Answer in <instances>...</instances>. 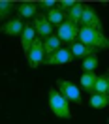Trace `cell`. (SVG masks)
<instances>
[{"label":"cell","mask_w":109,"mask_h":124,"mask_svg":"<svg viewBox=\"0 0 109 124\" xmlns=\"http://www.w3.org/2000/svg\"><path fill=\"white\" fill-rule=\"evenodd\" d=\"M70 51H71V56H73V58H83V60L88 58V56H94V54L98 53V49H92V47L85 45V43H81V41L71 43Z\"/></svg>","instance_id":"8fae6325"},{"label":"cell","mask_w":109,"mask_h":124,"mask_svg":"<svg viewBox=\"0 0 109 124\" xmlns=\"http://www.w3.org/2000/svg\"><path fill=\"white\" fill-rule=\"evenodd\" d=\"M24 21H21L19 17L17 19H8L6 23L0 26V32L2 34H6V36H21L24 30Z\"/></svg>","instance_id":"9c48e42d"},{"label":"cell","mask_w":109,"mask_h":124,"mask_svg":"<svg viewBox=\"0 0 109 124\" xmlns=\"http://www.w3.org/2000/svg\"><path fill=\"white\" fill-rule=\"evenodd\" d=\"M96 68H98V56H96V54L83 60V70H85V73H94Z\"/></svg>","instance_id":"ffe728a7"},{"label":"cell","mask_w":109,"mask_h":124,"mask_svg":"<svg viewBox=\"0 0 109 124\" xmlns=\"http://www.w3.org/2000/svg\"><path fill=\"white\" fill-rule=\"evenodd\" d=\"M105 75H107V77H109V70H107V73H105ZM107 96H109V88H107Z\"/></svg>","instance_id":"603a6c76"},{"label":"cell","mask_w":109,"mask_h":124,"mask_svg":"<svg viewBox=\"0 0 109 124\" xmlns=\"http://www.w3.org/2000/svg\"><path fill=\"white\" fill-rule=\"evenodd\" d=\"M81 24H83L85 28H94V30L103 32V24H101L100 17H98V13L92 9V6H86V4H85V9H83Z\"/></svg>","instance_id":"8992f818"},{"label":"cell","mask_w":109,"mask_h":124,"mask_svg":"<svg viewBox=\"0 0 109 124\" xmlns=\"http://www.w3.org/2000/svg\"><path fill=\"white\" fill-rule=\"evenodd\" d=\"M109 105V96L107 94H90V107L94 109H105Z\"/></svg>","instance_id":"e0dca14e"},{"label":"cell","mask_w":109,"mask_h":124,"mask_svg":"<svg viewBox=\"0 0 109 124\" xmlns=\"http://www.w3.org/2000/svg\"><path fill=\"white\" fill-rule=\"evenodd\" d=\"M15 9H17L15 2H11V0H0V21L8 19Z\"/></svg>","instance_id":"ac0fdd59"},{"label":"cell","mask_w":109,"mask_h":124,"mask_svg":"<svg viewBox=\"0 0 109 124\" xmlns=\"http://www.w3.org/2000/svg\"><path fill=\"white\" fill-rule=\"evenodd\" d=\"M41 9H45V11H49V9H53V8H56V0H41V2H36Z\"/></svg>","instance_id":"7402d4cb"},{"label":"cell","mask_w":109,"mask_h":124,"mask_svg":"<svg viewBox=\"0 0 109 124\" xmlns=\"http://www.w3.org/2000/svg\"><path fill=\"white\" fill-rule=\"evenodd\" d=\"M107 122H109V118H107Z\"/></svg>","instance_id":"cb8c5ba5"},{"label":"cell","mask_w":109,"mask_h":124,"mask_svg":"<svg viewBox=\"0 0 109 124\" xmlns=\"http://www.w3.org/2000/svg\"><path fill=\"white\" fill-rule=\"evenodd\" d=\"M107 88H109V77L107 75H98L96 85H94V92L96 94H107Z\"/></svg>","instance_id":"d6986e66"},{"label":"cell","mask_w":109,"mask_h":124,"mask_svg":"<svg viewBox=\"0 0 109 124\" xmlns=\"http://www.w3.org/2000/svg\"><path fill=\"white\" fill-rule=\"evenodd\" d=\"M64 15H66V13H62L58 8H53V9H49V11H47L45 17H47V21L53 24V26H60V24L66 21V17H64Z\"/></svg>","instance_id":"2e32d148"},{"label":"cell","mask_w":109,"mask_h":124,"mask_svg":"<svg viewBox=\"0 0 109 124\" xmlns=\"http://www.w3.org/2000/svg\"><path fill=\"white\" fill-rule=\"evenodd\" d=\"M60 43H62V41L58 39V36H54V34H53V36H49L47 39H43V51H45V58H47V56H51V54H54L58 49H62V47H60Z\"/></svg>","instance_id":"4fadbf2b"},{"label":"cell","mask_w":109,"mask_h":124,"mask_svg":"<svg viewBox=\"0 0 109 124\" xmlns=\"http://www.w3.org/2000/svg\"><path fill=\"white\" fill-rule=\"evenodd\" d=\"M58 39L60 41H64V43H75V41H79V28H77V24H73L70 23L68 19L64 21L60 26H58Z\"/></svg>","instance_id":"5b68a950"},{"label":"cell","mask_w":109,"mask_h":124,"mask_svg":"<svg viewBox=\"0 0 109 124\" xmlns=\"http://www.w3.org/2000/svg\"><path fill=\"white\" fill-rule=\"evenodd\" d=\"M26 62H28V66H30L32 70H36V68H39L41 64H45L43 39H39V38L34 39V43H32L30 51H28V54H26Z\"/></svg>","instance_id":"3957f363"},{"label":"cell","mask_w":109,"mask_h":124,"mask_svg":"<svg viewBox=\"0 0 109 124\" xmlns=\"http://www.w3.org/2000/svg\"><path fill=\"white\" fill-rule=\"evenodd\" d=\"M73 60V56H71V51L70 49H58L54 54L51 56H47L45 58V64L47 66H64V64H68V62Z\"/></svg>","instance_id":"ba28073f"},{"label":"cell","mask_w":109,"mask_h":124,"mask_svg":"<svg viewBox=\"0 0 109 124\" xmlns=\"http://www.w3.org/2000/svg\"><path fill=\"white\" fill-rule=\"evenodd\" d=\"M36 38H38L36 36V28H34V23L30 21V23L24 24V30L21 34V47H23L24 54H28V51H30V47H32V43H34Z\"/></svg>","instance_id":"30bf717a"},{"label":"cell","mask_w":109,"mask_h":124,"mask_svg":"<svg viewBox=\"0 0 109 124\" xmlns=\"http://www.w3.org/2000/svg\"><path fill=\"white\" fill-rule=\"evenodd\" d=\"M73 6H75V0H60V2L56 4V8L60 9L62 13H68V11H70Z\"/></svg>","instance_id":"44dd1931"},{"label":"cell","mask_w":109,"mask_h":124,"mask_svg":"<svg viewBox=\"0 0 109 124\" xmlns=\"http://www.w3.org/2000/svg\"><path fill=\"white\" fill-rule=\"evenodd\" d=\"M96 79H98V75H96V73H83V75H81V79H79L81 88L92 94V92H94V85H96Z\"/></svg>","instance_id":"9a60e30c"},{"label":"cell","mask_w":109,"mask_h":124,"mask_svg":"<svg viewBox=\"0 0 109 124\" xmlns=\"http://www.w3.org/2000/svg\"><path fill=\"white\" fill-rule=\"evenodd\" d=\"M56 90L62 94L64 98L68 101H73V103H79L81 105V101H83V98H81V92H79V88L71 81H66V79H58L56 81Z\"/></svg>","instance_id":"277c9868"},{"label":"cell","mask_w":109,"mask_h":124,"mask_svg":"<svg viewBox=\"0 0 109 124\" xmlns=\"http://www.w3.org/2000/svg\"><path fill=\"white\" fill-rule=\"evenodd\" d=\"M49 109L54 113V116L58 118H71V111H70V101L64 98L62 94L56 88H49Z\"/></svg>","instance_id":"7a4b0ae2"},{"label":"cell","mask_w":109,"mask_h":124,"mask_svg":"<svg viewBox=\"0 0 109 124\" xmlns=\"http://www.w3.org/2000/svg\"><path fill=\"white\" fill-rule=\"evenodd\" d=\"M83 9H85V4H81V2H75V6L66 13V19L73 24H79L81 23V17H83Z\"/></svg>","instance_id":"5bb4252c"},{"label":"cell","mask_w":109,"mask_h":124,"mask_svg":"<svg viewBox=\"0 0 109 124\" xmlns=\"http://www.w3.org/2000/svg\"><path fill=\"white\" fill-rule=\"evenodd\" d=\"M36 11H38V4H36V2H21V4L17 6L19 19H34V17H36Z\"/></svg>","instance_id":"7c38bea8"},{"label":"cell","mask_w":109,"mask_h":124,"mask_svg":"<svg viewBox=\"0 0 109 124\" xmlns=\"http://www.w3.org/2000/svg\"><path fill=\"white\" fill-rule=\"evenodd\" d=\"M79 41L85 43V45L92 47V49H109V38L100 30H94V28H85L81 26L79 28Z\"/></svg>","instance_id":"6da1fadb"},{"label":"cell","mask_w":109,"mask_h":124,"mask_svg":"<svg viewBox=\"0 0 109 124\" xmlns=\"http://www.w3.org/2000/svg\"><path fill=\"white\" fill-rule=\"evenodd\" d=\"M32 23H34V28H36V36L39 39H47L49 36H53V24L47 21L45 15H36Z\"/></svg>","instance_id":"52a82bcc"}]
</instances>
